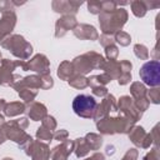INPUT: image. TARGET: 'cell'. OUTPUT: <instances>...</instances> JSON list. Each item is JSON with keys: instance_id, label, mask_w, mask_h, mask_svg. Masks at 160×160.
Here are the masks:
<instances>
[{"instance_id": "obj_1", "label": "cell", "mask_w": 160, "mask_h": 160, "mask_svg": "<svg viewBox=\"0 0 160 160\" xmlns=\"http://www.w3.org/2000/svg\"><path fill=\"white\" fill-rule=\"evenodd\" d=\"M160 65L158 61H150L146 62L141 70H140V76L142 81L146 85L150 86H156L160 82Z\"/></svg>"}, {"instance_id": "obj_2", "label": "cell", "mask_w": 160, "mask_h": 160, "mask_svg": "<svg viewBox=\"0 0 160 160\" xmlns=\"http://www.w3.org/2000/svg\"><path fill=\"white\" fill-rule=\"evenodd\" d=\"M94 108H95V100L91 96L79 95L74 101V109L78 114H80L81 111H91Z\"/></svg>"}]
</instances>
